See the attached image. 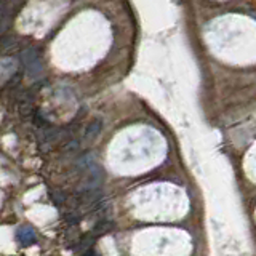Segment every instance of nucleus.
Wrapping results in <instances>:
<instances>
[{
    "mask_svg": "<svg viewBox=\"0 0 256 256\" xmlns=\"http://www.w3.org/2000/svg\"><path fill=\"white\" fill-rule=\"evenodd\" d=\"M16 238L22 246H30L37 242V234L30 226H21L16 230Z\"/></svg>",
    "mask_w": 256,
    "mask_h": 256,
    "instance_id": "1",
    "label": "nucleus"
},
{
    "mask_svg": "<svg viewBox=\"0 0 256 256\" xmlns=\"http://www.w3.org/2000/svg\"><path fill=\"white\" fill-rule=\"evenodd\" d=\"M112 229V222L110 221H101V222H98L94 226V229H93V234L94 236H100V234H104V232H108V230H110Z\"/></svg>",
    "mask_w": 256,
    "mask_h": 256,
    "instance_id": "2",
    "label": "nucleus"
},
{
    "mask_svg": "<svg viewBox=\"0 0 256 256\" xmlns=\"http://www.w3.org/2000/svg\"><path fill=\"white\" fill-rule=\"evenodd\" d=\"M101 130V120H94V122L88 126V130H86V138H93V136H96L100 133Z\"/></svg>",
    "mask_w": 256,
    "mask_h": 256,
    "instance_id": "3",
    "label": "nucleus"
},
{
    "mask_svg": "<svg viewBox=\"0 0 256 256\" xmlns=\"http://www.w3.org/2000/svg\"><path fill=\"white\" fill-rule=\"evenodd\" d=\"M84 256H101L98 252H94L93 248H90V250H86V253H84Z\"/></svg>",
    "mask_w": 256,
    "mask_h": 256,
    "instance_id": "4",
    "label": "nucleus"
}]
</instances>
